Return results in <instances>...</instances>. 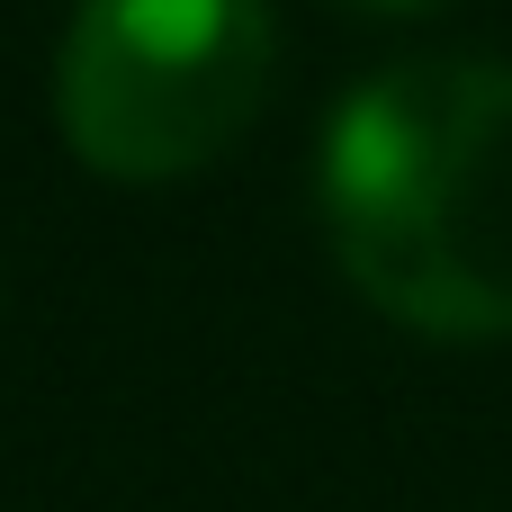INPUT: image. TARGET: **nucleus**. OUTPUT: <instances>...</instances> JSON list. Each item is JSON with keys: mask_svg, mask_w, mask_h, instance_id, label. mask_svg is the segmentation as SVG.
<instances>
[{"mask_svg": "<svg viewBox=\"0 0 512 512\" xmlns=\"http://www.w3.org/2000/svg\"><path fill=\"white\" fill-rule=\"evenodd\" d=\"M270 72V0H81L54 45V117L90 171L180 180L243 144Z\"/></svg>", "mask_w": 512, "mask_h": 512, "instance_id": "2", "label": "nucleus"}, {"mask_svg": "<svg viewBox=\"0 0 512 512\" xmlns=\"http://www.w3.org/2000/svg\"><path fill=\"white\" fill-rule=\"evenodd\" d=\"M342 9H369V18H405V9H432V0H342Z\"/></svg>", "mask_w": 512, "mask_h": 512, "instance_id": "3", "label": "nucleus"}, {"mask_svg": "<svg viewBox=\"0 0 512 512\" xmlns=\"http://www.w3.org/2000/svg\"><path fill=\"white\" fill-rule=\"evenodd\" d=\"M324 234L342 279L432 333H512V63L432 54L369 72L324 126Z\"/></svg>", "mask_w": 512, "mask_h": 512, "instance_id": "1", "label": "nucleus"}]
</instances>
